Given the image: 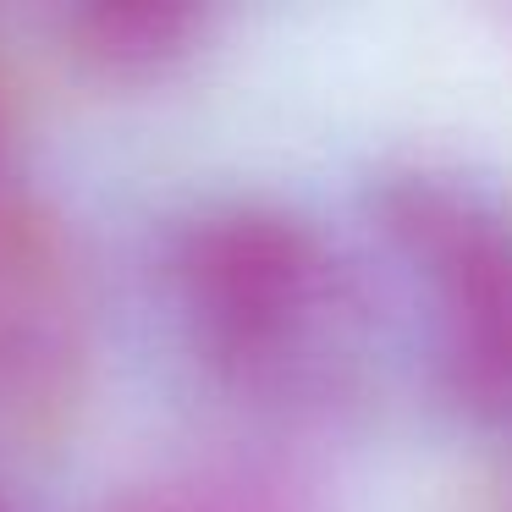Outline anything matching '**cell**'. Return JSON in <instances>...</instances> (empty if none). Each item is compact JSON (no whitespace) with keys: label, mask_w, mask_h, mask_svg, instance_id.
I'll use <instances>...</instances> for the list:
<instances>
[{"label":"cell","mask_w":512,"mask_h":512,"mask_svg":"<svg viewBox=\"0 0 512 512\" xmlns=\"http://www.w3.org/2000/svg\"><path fill=\"white\" fill-rule=\"evenodd\" d=\"M177 336L215 386L287 419H325L364 386L375 292L309 215L215 199L182 215L160 254Z\"/></svg>","instance_id":"obj_1"},{"label":"cell","mask_w":512,"mask_h":512,"mask_svg":"<svg viewBox=\"0 0 512 512\" xmlns=\"http://www.w3.org/2000/svg\"><path fill=\"white\" fill-rule=\"evenodd\" d=\"M369 254L430 391L512 430V204L463 171H391L369 193Z\"/></svg>","instance_id":"obj_2"},{"label":"cell","mask_w":512,"mask_h":512,"mask_svg":"<svg viewBox=\"0 0 512 512\" xmlns=\"http://www.w3.org/2000/svg\"><path fill=\"white\" fill-rule=\"evenodd\" d=\"M83 292L67 237L23 193L0 199V424H39L72 397Z\"/></svg>","instance_id":"obj_3"},{"label":"cell","mask_w":512,"mask_h":512,"mask_svg":"<svg viewBox=\"0 0 512 512\" xmlns=\"http://www.w3.org/2000/svg\"><path fill=\"white\" fill-rule=\"evenodd\" d=\"M210 12L188 0H105V6H78L72 12V45L83 61L122 78L177 67L204 39Z\"/></svg>","instance_id":"obj_4"},{"label":"cell","mask_w":512,"mask_h":512,"mask_svg":"<svg viewBox=\"0 0 512 512\" xmlns=\"http://www.w3.org/2000/svg\"><path fill=\"white\" fill-rule=\"evenodd\" d=\"M138 512H270V507H259V501H237V496H210V490H182V496H160V501H149V507H138Z\"/></svg>","instance_id":"obj_5"},{"label":"cell","mask_w":512,"mask_h":512,"mask_svg":"<svg viewBox=\"0 0 512 512\" xmlns=\"http://www.w3.org/2000/svg\"><path fill=\"white\" fill-rule=\"evenodd\" d=\"M12 188V105H6V83H0V199Z\"/></svg>","instance_id":"obj_6"},{"label":"cell","mask_w":512,"mask_h":512,"mask_svg":"<svg viewBox=\"0 0 512 512\" xmlns=\"http://www.w3.org/2000/svg\"><path fill=\"white\" fill-rule=\"evenodd\" d=\"M0 512H12V507H6V501H0Z\"/></svg>","instance_id":"obj_7"}]
</instances>
